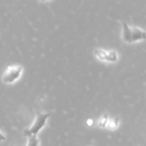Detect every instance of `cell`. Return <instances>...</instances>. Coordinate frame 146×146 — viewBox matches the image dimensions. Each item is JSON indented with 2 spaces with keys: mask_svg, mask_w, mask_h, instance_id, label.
<instances>
[{
  "mask_svg": "<svg viewBox=\"0 0 146 146\" xmlns=\"http://www.w3.org/2000/svg\"><path fill=\"white\" fill-rule=\"evenodd\" d=\"M49 117V113H41L39 111L37 112L35 120H34L31 126L29 128H27L24 131V135L27 137L36 135L39 133V131L45 126L47 121H48V118Z\"/></svg>",
  "mask_w": 146,
  "mask_h": 146,
  "instance_id": "2",
  "label": "cell"
},
{
  "mask_svg": "<svg viewBox=\"0 0 146 146\" xmlns=\"http://www.w3.org/2000/svg\"><path fill=\"white\" fill-rule=\"evenodd\" d=\"M41 1H42V2H46V1H50V0H40Z\"/></svg>",
  "mask_w": 146,
  "mask_h": 146,
  "instance_id": "10",
  "label": "cell"
},
{
  "mask_svg": "<svg viewBox=\"0 0 146 146\" xmlns=\"http://www.w3.org/2000/svg\"><path fill=\"white\" fill-rule=\"evenodd\" d=\"M108 121H109L108 115V114H104L100 118L99 121H98V125L99 127H101V128H106V127H107V125H108Z\"/></svg>",
  "mask_w": 146,
  "mask_h": 146,
  "instance_id": "5",
  "label": "cell"
},
{
  "mask_svg": "<svg viewBox=\"0 0 146 146\" xmlns=\"http://www.w3.org/2000/svg\"><path fill=\"white\" fill-rule=\"evenodd\" d=\"M93 123H94V121H93V120L88 119V121H87V124H88V125H92Z\"/></svg>",
  "mask_w": 146,
  "mask_h": 146,
  "instance_id": "9",
  "label": "cell"
},
{
  "mask_svg": "<svg viewBox=\"0 0 146 146\" xmlns=\"http://www.w3.org/2000/svg\"><path fill=\"white\" fill-rule=\"evenodd\" d=\"M5 140H6L5 135H4V134L0 131V142H2V141H5Z\"/></svg>",
  "mask_w": 146,
  "mask_h": 146,
  "instance_id": "8",
  "label": "cell"
},
{
  "mask_svg": "<svg viewBox=\"0 0 146 146\" xmlns=\"http://www.w3.org/2000/svg\"><path fill=\"white\" fill-rule=\"evenodd\" d=\"M146 34L144 30L138 27H130L125 22L123 23L122 38L126 43H135L145 39Z\"/></svg>",
  "mask_w": 146,
  "mask_h": 146,
  "instance_id": "1",
  "label": "cell"
},
{
  "mask_svg": "<svg viewBox=\"0 0 146 146\" xmlns=\"http://www.w3.org/2000/svg\"><path fill=\"white\" fill-rule=\"evenodd\" d=\"M94 54L98 59L106 62L115 63L118 59V53L114 50L106 51L101 48H96L94 50Z\"/></svg>",
  "mask_w": 146,
  "mask_h": 146,
  "instance_id": "4",
  "label": "cell"
},
{
  "mask_svg": "<svg viewBox=\"0 0 146 146\" xmlns=\"http://www.w3.org/2000/svg\"><path fill=\"white\" fill-rule=\"evenodd\" d=\"M28 143L27 146H38L39 145V139L36 135L28 137Z\"/></svg>",
  "mask_w": 146,
  "mask_h": 146,
  "instance_id": "6",
  "label": "cell"
},
{
  "mask_svg": "<svg viewBox=\"0 0 146 146\" xmlns=\"http://www.w3.org/2000/svg\"><path fill=\"white\" fill-rule=\"evenodd\" d=\"M23 72V67L20 65L9 66L2 76V82L5 84H11L18 81Z\"/></svg>",
  "mask_w": 146,
  "mask_h": 146,
  "instance_id": "3",
  "label": "cell"
},
{
  "mask_svg": "<svg viewBox=\"0 0 146 146\" xmlns=\"http://www.w3.org/2000/svg\"><path fill=\"white\" fill-rule=\"evenodd\" d=\"M118 121H119V120H118V118H112V119L108 121L107 127L108 128H111V129H114L118 125Z\"/></svg>",
  "mask_w": 146,
  "mask_h": 146,
  "instance_id": "7",
  "label": "cell"
}]
</instances>
